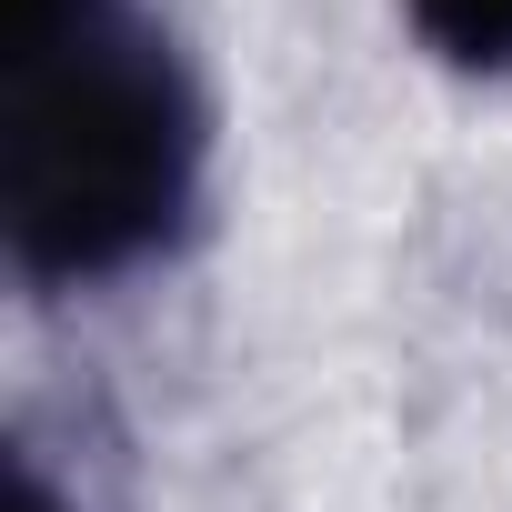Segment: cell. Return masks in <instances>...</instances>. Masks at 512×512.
I'll use <instances>...</instances> for the list:
<instances>
[{
  "mask_svg": "<svg viewBox=\"0 0 512 512\" xmlns=\"http://www.w3.org/2000/svg\"><path fill=\"white\" fill-rule=\"evenodd\" d=\"M211 101L141 0H11L0 241L31 292H91L191 241Z\"/></svg>",
  "mask_w": 512,
  "mask_h": 512,
  "instance_id": "cell-1",
  "label": "cell"
},
{
  "mask_svg": "<svg viewBox=\"0 0 512 512\" xmlns=\"http://www.w3.org/2000/svg\"><path fill=\"white\" fill-rule=\"evenodd\" d=\"M402 21L442 71L512 81V0H402Z\"/></svg>",
  "mask_w": 512,
  "mask_h": 512,
  "instance_id": "cell-2",
  "label": "cell"
},
{
  "mask_svg": "<svg viewBox=\"0 0 512 512\" xmlns=\"http://www.w3.org/2000/svg\"><path fill=\"white\" fill-rule=\"evenodd\" d=\"M11 502H21V512H101L81 482H61V472H51V452H41V442H21V452H11Z\"/></svg>",
  "mask_w": 512,
  "mask_h": 512,
  "instance_id": "cell-3",
  "label": "cell"
}]
</instances>
